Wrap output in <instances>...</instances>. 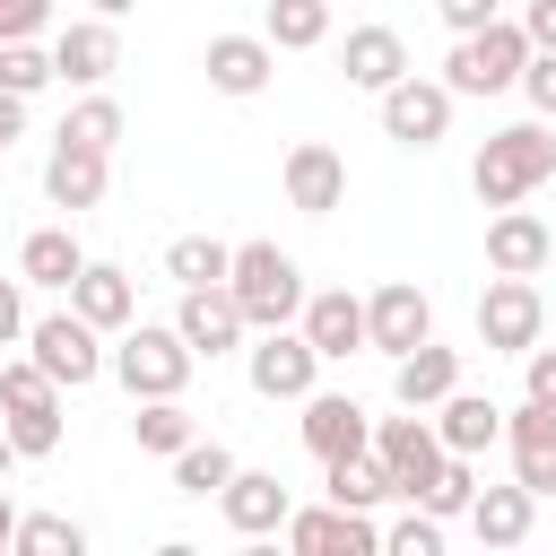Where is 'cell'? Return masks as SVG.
<instances>
[{"mask_svg": "<svg viewBox=\"0 0 556 556\" xmlns=\"http://www.w3.org/2000/svg\"><path fill=\"white\" fill-rule=\"evenodd\" d=\"M304 452L313 460H348V452H374V408L348 400V391H304V417H295Z\"/></svg>", "mask_w": 556, "mask_h": 556, "instance_id": "8fae6325", "label": "cell"}, {"mask_svg": "<svg viewBox=\"0 0 556 556\" xmlns=\"http://www.w3.org/2000/svg\"><path fill=\"white\" fill-rule=\"evenodd\" d=\"M521 70H530V35H521V17H486L478 35H452L443 87H452V96H504V87H521Z\"/></svg>", "mask_w": 556, "mask_h": 556, "instance_id": "7a4b0ae2", "label": "cell"}, {"mask_svg": "<svg viewBox=\"0 0 556 556\" xmlns=\"http://www.w3.org/2000/svg\"><path fill=\"white\" fill-rule=\"evenodd\" d=\"M382 547H391V556H443V521L417 504V513H400V521L382 530Z\"/></svg>", "mask_w": 556, "mask_h": 556, "instance_id": "f35d334b", "label": "cell"}, {"mask_svg": "<svg viewBox=\"0 0 556 556\" xmlns=\"http://www.w3.org/2000/svg\"><path fill=\"white\" fill-rule=\"evenodd\" d=\"M191 339L174 330V321H130L122 330V348H113V382L130 391V400H182V382H191Z\"/></svg>", "mask_w": 556, "mask_h": 556, "instance_id": "277c9868", "label": "cell"}, {"mask_svg": "<svg viewBox=\"0 0 556 556\" xmlns=\"http://www.w3.org/2000/svg\"><path fill=\"white\" fill-rule=\"evenodd\" d=\"M539 182H556V130H547V122H504V130H486V148H478V165H469L478 208H513V200H530Z\"/></svg>", "mask_w": 556, "mask_h": 556, "instance_id": "6da1fadb", "label": "cell"}, {"mask_svg": "<svg viewBox=\"0 0 556 556\" xmlns=\"http://www.w3.org/2000/svg\"><path fill=\"white\" fill-rule=\"evenodd\" d=\"M521 391L556 408V348H530V356H521Z\"/></svg>", "mask_w": 556, "mask_h": 556, "instance_id": "b9f144b4", "label": "cell"}, {"mask_svg": "<svg viewBox=\"0 0 556 556\" xmlns=\"http://www.w3.org/2000/svg\"><path fill=\"white\" fill-rule=\"evenodd\" d=\"M9 469H17V443H9V426H0V478H9Z\"/></svg>", "mask_w": 556, "mask_h": 556, "instance_id": "681fc988", "label": "cell"}, {"mask_svg": "<svg viewBox=\"0 0 556 556\" xmlns=\"http://www.w3.org/2000/svg\"><path fill=\"white\" fill-rule=\"evenodd\" d=\"M539 330H547V295H539V278H486V295H478V348L486 356H530L539 348Z\"/></svg>", "mask_w": 556, "mask_h": 556, "instance_id": "8992f818", "label": "cell"}, {"mask_svg": "<svg viewBox=\"0 0 556 556\" xmlns=\"http://www.w3.org/2000/svg\"><path fill=\"white\" fill-rule=\"evenodd\" d=\"M426 417H434L443 452H469V460H478V452H495V443H504V408H495V400H478V391H443Z\"/></svg>", "mask_w": 556, "mask_h": 556, "instance_id": "cb8c5ba5", "label": "cell"}, {"mask_svg": "<svg viewBox=\"0 0 556 556\" xmlns=\"http://www.w3.org/2000/svg\"><path fill=\"white\" fill-rule=\"evenodd\" d=\"M104 182H113V156L104 148H78V139H52V156H43V200L52 208H96L104 200Z\"/></svg>", "mask_w": 556, "mask_h": 556, "instance_id": "d6986e66", "label": "cell"}, {"mask_svg": "<svg viewBox=\"0 0 556 556\" xmlns=\"http://www.w3.org/2000/svg\"><path fill=\"white\" fill-rule=\"evenodd\" d=\"M0 426H9L17 460H52V452H61V400H43V408H9Z\"/></svg>", "mask_w": 556, "mask_h": 556, "instance_id": "d590c367", "label": "cell"}, {"mask_svg": "<svg viewBox=\"0 0 556 556\" xmlns=\"http://www.w3.org/2000/svg\"><path fill=\"white\" fill-rule=\"evenodd\" d=\"M469 495H478V460H469V452H443V469L426 478L417 504H426L434 521H469Z\"/></svg>", "mask_w": 556, "mask_h": 556, "instance_id": "d6a6232c", "label": "cell"}, {"mask_svg": "<svg viewBox=\"0 0 556 556\" xmlns=\"http://www.w3.org/2000/svg\"><path fill=\"white\" fill-rule=\"evenodd\" d=\"M417 339H434V304H426V287H417V278H391V287H374V295H365V348H382V356H408Z\"/></svg>", "mask_w": 556, "mask_h": 556, "instance_id": "7c38bea8", "label": "cell"}, {"mask_svg": "<svg viewBox=\"0 0 556 556\" xmlns=\"http://www.w3.org/2000/svg\"><path fill=\"white\" fill-rule=\"evenodd\" d=\"M243 374H252L261 400H304V391H321V348L278 321V330H261V339L243 348Z\"/></svg>", "mask_w": 556, "mask_h": 556, "instance_id": "52a82bcc", "label": "cell"}, {"mask_svg": "<svg viewBox=\"0 0 556 556\" xmlns=\"http://www.w3.org/2000/svg\"><path fill=\"white\" fill-rule=\"evenodd\" d=\"M278 182H287V208L330 217V208L348 200V156H339L330 139H295V148H287V165H278Z\"/></svg>", "mask_w": 556, "mask_h": 556, "instance_id": "5bb4252c", "label": "cell"}, {"mask_svg": "<svg viewBox=\"0 0 556 556\" xmlns=\"http://www.w3.org/2000/svg\"><path fill=\"white\" fill-rule=\"evenodd\" d=\"M52 78H61V70H52V52H35V35H26V43H0V87H9V96H43Z\"/></svg>", "mask_w": 556, "mask_h": 556, "instance_id": "74e56055", "label": "cell"}, {"mask_svg": "<svg viewBox=\"0 0 556 556\" xmlns=\"http://www.w3.org/2000/svg\"><path fill=\"white\" fill-rule=\"evenodd\" d=\"M61 139H78V148H104V156H113V148H122V104H113L104 87H87V96L61 113Z\"/></svg>", "mask_w": 556, "mask_h": 556, "instance_id": "1f68e13d", "label": "cell"}, {"mask_svg": "<svg viewBox=\"0 0 556 556\" xmlns=\"http://www.w3.org/2000/svg\"><path fill=\"white\" fill-rule=\"evenodd\" d=\"M321 486H330V504H356V513H374V504H391V495H400V486H391V469H382V452L321 460Z\"/></svg>", "mask_w": 556, "mask_h": 556, "instance_id": "83f0119b", "label": "cell"}, {"mask_svg": "<svg viewBox=\"0 0 556 556\" xmlns=\"http://www.w3.org/2000/svg\"><path fill=\"white\" fill-rule=\"evenodd\" d=\"M452 104H460V96H452L443 78H417V70H408L400 87H382V139H400V148H417V156H426V148H443Z\"/></svg>", "mask_w": 556, "mask_h": 556, "instance_id": "ba28073f", "label": "cell"}, {"mask_svg": "<svg viewBox=\"0 0 556 556\" xmlns=\"http://www.w3.org/2000/svg\"><path fill=\"white\" fill-rule=\"evenodd\" d=\"M226 269H235V243H217V235H174L165 243V278L174 287H226Z\"/></svg>", "mask_w": 556, "mask_h": 556, "instance_id": "f546056e", "label": "cell"}, {"mask_svg": "<svg viewBox=\"0 0 556 556\" xmlns=\"http://www.w3.org/2000/svg\"><path fill=\"white\" fill-rule=\"evenodd\" d=\"M226 287H235V304H243V321L252 330H278V321H295L304 313V269H295V252H278V243H235V269H226Z\"/></svg>", "mask_w": 556, "mask_h": 556, "instance_id": "3957f363", "label": "cell"}, {"mask_svg": "<svg viewBox=\"0 0 556 556\" xmlns=\"http://www.w3.org/2000/svg\"><path fill=\"white\" fill-rule=\"evenodd\" d=\"M87 9H96V17H130L139 0H87Z\"/></svg>", "mask_w": 556, "mask_h": 556, "instance_id": "c3c4849f", "label": "cell"}, {"mask_svg": "<svg viewBox=\"0 0 556 556\" xmlns=\"http://www.w3.org/2000/svg\"><path fill=\"white\" fill-rule=\"evenodd\" d=\"M26 356H35V365H43L61 391H87V382L113 365V356H104V330H96L78 304H70V313H43V321H26Z\"/></svg>", "mask_w": 556, "mask_h": 556, "instance_id": "5b68a950", "label": "cell"}, {"mask_svg": "<svg viewBox=\"0 0 556 556\" xmlns=\"http://www.w3.org/2000/svg\"><path fill=\"white\" fill-rule=\"evenodd\" d=\"M547 261H556V235H547V217H539V208H521V200H513V208H495V217H486V269H504V278H539Z\"/></svg>", "mask_w": 556, "mask_h": 556, "instance_id": "9a60e30c", "label": "cell"}, {"mask_svg": "<svg viewBox=\"0 0 556 556\" xmlns=\"http://www.w3.org/2000/svg\"><path fill=\"white\" fill-rule=\"evenodd\" d=\"M174 330L191 339V356H235V348L252 339V321H243L235 287H182V313H174Z\"/></svg>", "mask_w": 556, "mask_h": 556, "instance_id": "2e32d148", "label": "cell"}, {"mask_svg": "<svg viewBox=\"0 0 556 556\" xmlns=\"http://www.w3.org/2000/svg\"><path fill=\"white\" fill-rule=\"evenodd\" d=\"M130 443L174 460V452L191 443V408H182V400H130Z\"/></svg>", "mask_w": 556, "mask_h": 556, "instance_id": "4dcf8cb0", "label": "cell"}, {"mask_svg": "<svg viewBox=\"0 0 556 556\" xmlns=\"http://www.w3.org/2000/svg\"><path fill=\"white\" fill-rule=\"evenodd\" d=\"M200 70H208V87H217V96H261V87H269V70H278V43H269V35H208Z\"/></svg>", "mask_w": 556, "mask_h": 556, "instance_id": "44dd1931", "label": "cell"}, {"mask_svg": "<svg viewBox=\"0 0 556 556\" xmlns=\"http://www.w3.org/2000/svg\"><path fill=\"white\" fill-rule=\"evenodd\" d=\"M0 547H17V504H9V486H0Z\"/></svg>", "mask_w": 556, "mask_h": 556, "instance_id": "7dc6e473", "label": "cell"}, {"mask_svg": "<svg viewBox=\"0 0 556 556\" xmlns=\"http://www.w3.org/2000/svg\"><path fill=\"white\" fill-rule=\"evenodd\" d=\"M521 35H530V52H556V0H530L521 9Z\"/></svg>", "mask_w": 556, "mask_h": 556, "instance_id": "f6af8a7d", "label": "cell"}, {"mask_svg": "<svg viewBox=\"0 0 556 556\" xmlns=\"http://www.w3.org/2000/svg\"><path fill=\"white\" fill-rule=\"evenodd\" d=\"M530 521H539V495L513 478V486H478L469 495V530H478V547H521L530 539Z\"/></svg>", "mask_w": 556, "mask_h": 556, "instance_id": "484cf974", "label": "cell"}, {"mask_svg": "<svg viewBox=\"0 0 556 556\" xmlns=\"http://www.w3.org/2000/svg\"><path fill=\"white\" fill-rule=\"evenodd\" d=\"M70 304H78L96 330H130V321H139V287H130V269H113V261H87V269L70 278Z\"/></svg>", "mask_w": 556, "mask_h": 556, "instance_id": "d4e9b609", "label": "cell"}, {"mask_svg": "<svg viewBox=\"0 0 556 556\" xmlns=\"http://www.w3.org/2000/svg\"><path fill=\"white\" fill-rule=\"evenodd\" d=\"M521 96H530V113H539V122H556V52H530Z\"/></svg>", "mask_w": 556, "mask_h": 556, "instance_id": "ab89813d", "label": "cell"}, {"mask_svg": "<svg viewBox=\"0 0 556 556\" xmlns=\"http://www.w3.org/2000/svg\"><path fill=\"white\" fill-rule=\"evenodd\" d=\"M261 35L278 52H313L330 43V0H261Z\"/></svg>", "mask_w": 556, "mask_h": 556, "instance_id": "f1b7e54d", "label": "cell"}, {"mask_svg": "<svg viewBox=\"0 0 556 556\" xmlns=\"http://www.w3.org/2000/svg\"><path fill=\"white\" fill-rule=\"evenodd\" d=\"M434 17H443L452 35H478V26L495 17V0H434Z\"/></svg>", "mask_w": 556, "mask_h": 556, "instance_id": "ee69618b", "label": "cell"}, {"mask_svg": "<svg viewBox=\"0 0 556 556\" xmlns=\"http://www.w3.org/2000/svg\"><path fill=\"white\" fill-rule=\"evenodd\" d=\"M52 26V0H0V43H26Z\"/></svg>", "mask_w": 556, "mask_h": 556, "instance_id": "60d3db41", "label": "cell"}, {"mask_svg": "<svg viewBox=\"0 0 556 556\" xmlns=\"http://www.w3.org/2000/svg\"><path fill=\"white\" fill-rule=\"evenodd\" d=\"M443 391H460V348L417 339L408 356H391V400H400V408H434Z\"/></svg>", "mask_w": 556, "mask_h": 556, "instance_id": "603a6c76", "label": "cell"}, {"mask_svg": "<svg viewBox=\"0 0 556 556\" xmlns=\"http://www.w3.org/2000/svg\"><path fill=\"white\" fill-rule=\"evenodd\" d=\"M374 452H382V469H391V486H400L408 504H417L426 478L443 469V434H434L426 408H408V417H374Z\"/></svg>", "mask_w": 556, "mask_h": 556, "instance_id": "30bf717a", "label": "cell"}, {"mask_svg": "<svg viewBox=\"0 0 556 556\" xmlns=\"http://www.w3.org/2000/svg\"><path fill=\"white\" fill-rule=\"evenodd\" d=\"M217 513H226V530H235V539H269V530H287L295 495L278 486V469H235V478L217 486Z\"/></svg>", "mask_w": 556, "mask_h": 556, "instance_id": "e0dca14e", "label": "cell"}, {"mask_svg": "<svg viewBox=\"0 0 556 556\" xmlns=\"http://www.w3.org/2000/svg\"><path fill=\"white\" fill-rule=\"evenodd\" d=\"M17 139H26V96L0 87V148H17Z\"/></svg>", "mask_w": 556, "mask_h": 556, "instance_id": "bcb514c9", "label": "cell"}, {"mask_svg": "<svg viewBox=\"0 0 556 556\" xmlns=\"http://www.w3.org/2000/svg\"><path fill=\"white\" fill-rule=\"evenodd\" d=\"M17 556H87V521H70V513H17Z\"/></svg>", "mask_w": 556, "mask_h": 556, "instance_id": "e575fe53", "label": "cell"}, {"mask_svg": "<svg viewBox=\"0 0 556 556\" xmlns=\"http://www.w3.org/2000/svg\"><path fill=\"white\" fill-rule=\"evenodd\" d=\"M295 330L321 348V365H339V356L365 348V295H348V287H313L304 313H295Z\"/></svg>", "mask_w": 556, "mask_h": 556, "instance_id": "ffe728a7", "label": "cell"}, {"mask_svg": "<svg viewBox=\"0 0 556 556\" xmlns=\"http://www.w3.org/2000/svg\"><path fill=\"white\" fill-rule=\"evenodd\" d=\"M52 70H61L70 87H104V78L122 70V35H113V17H70V26L52 35Z\"/></svg>", "mask_w": 556, "mask_h": 556, "instance_id": "ac0fdd59", "label": "cell"}, {"mask_svg": "<svg viewBox=\"0 0 556 556\" xmlns=\"http://www.w3.org/2000/svg\"><path fill=\"white\" fill-rule=\"evenodd\" d=\"M87 269V252H78V235L70 226H35L26 243H17V278L26 287H52V295H70V278Z\"/></svg>", "mask_w": 556, "mask_h": 556, "instance_id": "4316f807", "label": "cell"}, {"mask_svg": "<svg viewBox=\"0 0 556 556\" xmlns=\"http://www.w3.org/2000/svg\"><path fill=\"white\" fill-rule=\"evenodd\" d=\"M26 339V278H0V348Z\"/></svg>", "mask_w": 556, "mask_h": 556, "instance_id": "7bdbcfd3", "label": "cell"}, {"mask_svg": "<svg viewBox=\"0 0 556 556\" xmlns=\"http://www.w3.org/2000/svg\"><path fill=\"white\" fill-rule=\"evenodd\" d=\"M287 547L295 556H382V521L356 504H295L287 513Z\"/></svg>", "mask_w": 556, "mask_h": 556, "instance_id": "9c48e42d", "label": "cell"}, {"mask_svg": "<svg viewBox=\"0 0 556 556\" xmlns=\"http://www.w3.org/2000/svg\"><path fill=\"white\" fill-rule=\"evenodd\" d=\"M339 70H348V87H365V96L400 87V78H408V43H400V26H348Z\"/></svg>", "mask_w": 556, "mask_h": 556, "instance_id": "7402d4cb", "label": "cell"}, {"mask_svg": "<svg viewBox=\"0 0 556 556\" xmlns=\"http://www.w3.org/2000/svg\"><path fill=\"white\" fill-rule=\"evenodd\" d=\"M226 478H235V452H226V443H217V434H208V443H200V434H191V443H182V452H174V486H182V495H217V486H226Z\"/></svg>", "mask_w": 556, "mask_h": 556, "instance_id": "836d02e7", "label": "cell"}, {"mask_svg": "<svg viewBox=\"0 0 556 556\" xmlns=\"http://www.w3.org/2000/svg\"><path fill=\"white\" fill-rule=\"evenodd\" d=\"M504 452H513V478L547 504L556 495V408L521 391V408H504Z\"/></svg>", "mask_w": 556, "mask_h": 556, "instance_id": "4fadbf2b", "label": "cell"}, {"mask_svg": "<svg viewBox=\"0 0 556 556\" xmlns=\"http://www.w3.org/2000/svg\"><path fill=\"white\" fill-rule=\"evenodd\" d=\"M43 400H61V382H52L35 356H9V365H0V417H9V408H43Z\"/></svg>", "mask_w": 556, "mask_h": 556, "instance_id": "8d00e7d4", "label": "cell"}]
</instances>
